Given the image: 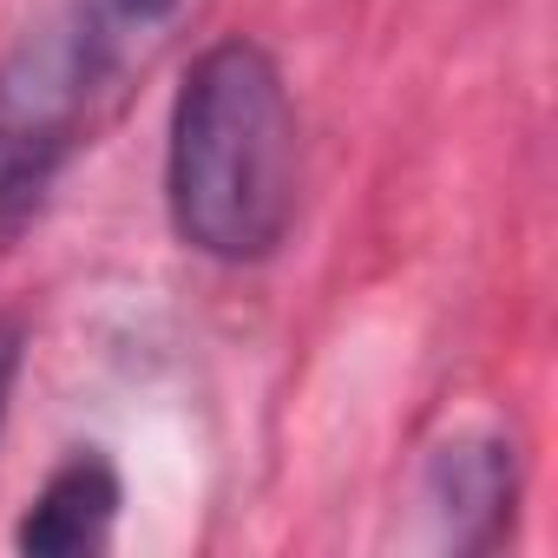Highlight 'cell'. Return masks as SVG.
I'll use <instances>...</instances> for the list:
<instances>
[{
    "instance_id": "7a4b0ae2",
    "label": "cell",
    "mask_w": 558,
    "mask_h": 558,
    "mask_svg": "<svg viewBox=\"0 0 558 558\" xmlns=\"http://www.w3.org/2000/svg\"><path fill=\"white\" fill-rule=\"evenodd\" d=\"M178 14L184 0H66L0 53V250L40 223L60 171Z\"/></svg>"
},
{
    "instance_id": "277c9868",
    "label": "cell",
    "mask_w": 558,
    "mask_h": 558,
    "mask_svg": "<svg viewBox=\"0 0 558 558\" xmlns=\"http://www.w3.org/2000/svg\"><path fill=\"white\" fill-rule=\"evenodd\" d=\"M119 473L106 453H73L47 486L40 499L27 506V519L14 525V545L34 551V558H80V551H106L112 545V525H119Z\"/></svg>"
},
{
    "instance_id": "3957f363",
    "label": "cell",
    "mask_w": 558,
    "mask_h": 558,
    "mask_svg": "<svg viewBox=\"0 0 558 558\" xmlns=\"http://www.w3.org/2000/svg\"><path fill=\"white\" fill-rule=\"evenodd\" d=\"M421 506H427L434 538L447 551L506 545L512 512H519V453H512V440L480 427V434H453L447 447H434V460L421 473Z\"/></svg>"
},
{
    "instance_id": "6da1fadb",
    "label": "cell",
    "mask_w": 558,
    "mask_h": 558,
    "mask_svg": "<svg viewBox=\"0 0 558 558\" xmlns=\"http://www.w3.org/2000/svg\"><path fill=\"white\" fill-rule=\"evenodd\" d=\"M165 210L184 250L263 263L296 223V106L256 40H217L191 60L165 132Z\"/></svg>"
},
{
    "instance_id": "5b68a950",
    "label": "cell",
    "mask_w": 558,
    "mask_h": 558,
    "mask_svg": "<svg viewBox=\"0 0 558 558\" xmlns=\"http://www.w3.org/2000/svg\"><path fill=\"white\" fill-rule=\"evenodd\" d=\"M21 362H27V323L14 310H0V427H8V401H14Z\"/></svg>"
}]
</instances>
